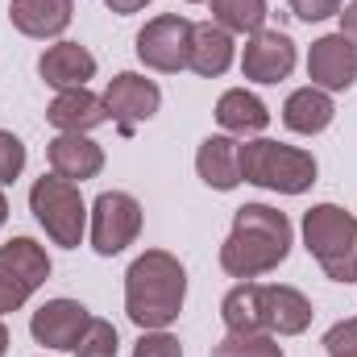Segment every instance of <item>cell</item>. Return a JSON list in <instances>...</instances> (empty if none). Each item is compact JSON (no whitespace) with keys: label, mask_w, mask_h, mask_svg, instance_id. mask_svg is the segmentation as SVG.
Masks as SVG:
<instances>
[{"label":"cell","mask_w":357,"mask_h":357,"mask_svg":"<svg viewBox=\"0 0 357 357\" xmlns=\"http://www.w3.org/2000/svg\"><path fill=\"white\" fill-rule=\"evenodd\" d=\"M187 50H191V21L178 13H162V17L146 21V29L137 33V59L150 71H162V75L183 71Z\"/></svg>","instance_id":"cell-8"},{"label":"cell","mask_w":357,"mask_h":357,"mask_svg":"<svg viewBox=\"0 0 357 357\" xmlns=\"http://www.w3.org/2000/svg\"><path fill=\"white\" fill-rule=\"evenodd\" d=\"M216 121L229 137H254L270 125V108L245 88H229L216 100Z\"/></svg>","instance_id":"cell-20"},{"label":"cell","mask_w":357,"mask_h":357,"mask_svg":"<svg viewBox=\"0 0 357 357\" xmlns=\"http://www.w3.org/2000/svg\"><path fill=\"white\" fill-rule=\"evenodd\" d=\"M46 121H50L59 133H91V129H100V125L112 121V116H108L104 96H96V91H88V88H71V91H59V96L50 100Z\"/></svg>","instance_id":"cell-14"},{"label":"cell","mask_w":357,"mask_h":357,"mask_svg":"<svg viewBox=\"0 0 357 357\" xmlns=\"http://www.w3.org/2000/svg\"><path fill=\"white\" fill-rule=\"evenodd\" d=\"M104 4H108L112 13H121V17H129V13H142V8H146L150 0H104Z\"/></svg>","instance_id":"cell-31"},{"label":"cell","mask_w":357,"mask_h":357,"mask_svg":"<svg viewBox=\"0 0 357 357\" xmlns=\"http://www.w3.org/2000/svg\"><path fill=\"white\" fill-rule=\"evenodd\" d=\"M333 116H337V104H333L328 91H320V88L291 91L287 104H282V125H287L291 133H303V137L324 133V129L333 125Z\"/></svg>","instance_id":"cell-21"},{"label":"cell","mask_w":357,"mask_h":357,"mask_svg":"<svg viewBox=\"0 0 357 357\" xmlns=\"http://www.w3.org/2000/svg\"><path fill=\"white\" fill-rule=\"evenodd\" d=\"M88 320H91V312L79 299H46V303L33 312L29 333H33V341L46 345V349H75V341H79V333L88 328Z\"/></svg>","instance_id":"cell-12"},{"label":"cell","mask_w":357,"mask_h":357,"mask_svg":"<svg viewBox=\"0 0 357 357\" xmlns=\"http://www.w3.org/2000/svg\"><path fill=\"white\" fill-rule=\"evenodd\" d=\"M324 354L328 357H357V316L328 328V337H324Z\"/></svg>","instance_id":"cell-28"},{"label":"cell","mask_w":357,"mask_h":357,"mask_svg":"<svg viewBox=\"0 0 357 357\" xmlns=\"http://www.w3.org/2000/svg\"><path fill=\"white\" fill-rule=\"evenodd\" d=\"M307 79L320 91H349L357 84V46L345 33L316 38L307 50Z\"/></svg>","instance_id":"cell-10"},{"label":"cell","mask_w":357,"mask_h":357,"mask_svg":"<svg viewBox=\"0 0 357 357\" xmlns=\"http://www.w3.org/2000/svg\"><path fill=\"white\" fill-rule=\"evenodd\" d=\"M29 212L46 229V237L63 250H75L88 233V204L79 195V183L59 178L54 171L29 187Z\"/></svg>","instance_id":"cell-5"},{"label":"cell","mask_w":357,"mask_h":357,"mask_svg":"<svg viewBox=\"0 0 357 357\" xmlns=\"http://www.w3.org/2000/svg\"><path fill=\"white\" fill-rule=\"evenodd\" d=\"M21 171H25V146L17 133L0 129V187H8Z\"/></svg>","instance_id":"cell-26"},{"label":"cell","mask_w":357,"mask_h":357,"mask_svg":"<svg viewBox=\"0 0 357 357\" xmlns=\"http://www.w3.org/2000/svg\"><path fill=\"white\" fill-rule=\"evenodd\" d=\"M291 4V13L299 17V21H328V17H337L341 13V0H287Z\"/></svg>","instance_id":"cell-29"},{"label":"cell","mask_w":357,"mask_h":357,"mask_svg":"<svg viewBox=\"0 0 357 357\" xmlns=\"http://www.w3.org/2000/svg\"><path fill=\"white\" fill-rule=\"evenodd\" d=\"M38 75L54 91L88 88V79L96 75V54L88 46H79V42H54L38 59Z\"/></svg>","instance_id":"cell-13"},{"label":"cell","mask_w":357,"mask_h":357,"mask_svg":"<svg viewBox=\"0 0 357 357\" xmlns=\"http://www.w3.org/2000/svg\"><path fill=\"white\" fill-rule=\"evenodd\" d=\"M50 278V254L33 237H13L0 245V316L17 312Z\"/></svg>","instance_id":"cell-6"},{"label":"cell","mask_w":357,"mask_h":357,"mask_svg":"<svg viewBox=\"0 0 357 357\" xmlns=\"http://www.w3.org/2000/svg\"><path fill=\"white\" fill-rule=\"evenodd\" d=\"M142 233V204L129 191H100L91 204V250L100 258H116L125 245H133Z\"/></svg>","instance_id":"cell-7"},{"label":"cell","mask_w":357,"mask_h":357,"mask_svg":"<svg viewBox=\"0 0 357 357\" xmlns=\"http://www.w3.org/2000/svg\"><path fill=\"white\" fill-rule=\"evenodd\" d=\"M8 21L25 38H59L71 25V0H13Z\"/></svg>","instance_id":"cell-19"},{"label":"cell","mask_w":357,"mask_h":357,"mask_svg":"<svg viewBox=\"0 0 357 357\" xmlns=\"http://www.w3.org/2000/svg\"><path fill=\"white\" fill-rule=\"evenodd\" d=\"M241 178L278 195H303L316 183V158L299 146L254 137L241 146Z\"/></svg>","instance_id":"cell-4"},{"label":"cell","mask_w":357,"mask_h":357,"mask_svg":"<svg viewBox=\"0 0 357 357\" xmlns=\"http://www.w3.org/2000/svg\"><path fill=\"white\" fill-rule=\"evenodd\" d=\"M225 328L229 333H266V312H262V282H237L225 303H220Z\"/></svg>","instance_id":"cell-22"},{"label":"cell","mask_w":357,"mask_h":357,"mask_svg":"<svg viewBox=\"0 0 357 357\" xmlns=\"http://www.w3.org/2000/svg\"><path fill=\"white\" fill-rule=\"evenodd\" d=\"M195 171L212 191H233L241 183V142H233L229 133L204 137L195 154Z\"/></svg>","instance_id":"cell-17"},{"label":"cell","mask_w":357,"mask_h":357,"mask_svg":"<svg viewBox=\"0 0 357 357\" xmlns=\"http://www.w3.org/2000/svg\"><path fill=\"white\" fill-rule=\"evenodd\" d=\"M212 357H282V345L270 333H229L212 345Z\"/></svg>","instance_id":"cell-24"},{"label":"cell","mask_w":357,"mask_h":357,"mask_svg":"<svg viewBox=\"0 0 357 357\" xmlns=\"http://www.w3.org/2000/svg\"><path fill=\"white\" fill-rule=\"evenodd\" d=\"M8 220V199H4V191H0V225Z\"/></svg>","instance_id":"cell-33"},{"label":"cell","mask_w":357,"mask_h":357,"mask_svg":"<svg viewBox=\"0 0 357 357\" xmlns=\"http://www.w3.org/2000/svg\"><path fill=\"white\" fill-rule=\"evenodd\" d=\"M133 357H183V345L167 328H154V333H142V341L133 345Z\"/></svg>","instance_id":"cell-27"},{"label":"cell","mask_w":357,"mask_h":357,"mask_svg":"<svg viewBox=\"0 0 357 357\" xmlns=\"http://www.w3.org/2000/svg\"><path fill=\"white\" fill-rule=\"evenodd\" d=\"M187 4H199V0H187Z\"/></svg>","instance_id":"cell-34"},{"label":"cell","mask_w":357,"mask_h":357,"mask_svg":"<svg viewBox=\"0 0 357 357\" xmlns=\"http://www.w3.org/2000/svg\"><path fill=\"white\" fill-rule=\"evenodd\" d=\"M121 349V341H116V328L108 324V320H100V316H91L88 328L79 333V341H75V357H116Z\"/></svg>","instance_id":"cell-25"},{"label":"cell","mask_w":357,"mask_h":357,"mask_svg":"<svg viewBox=\"0 0 357 357\" xmlns=\"http://www.w3.org/2000/svg\"><path fill=\"white\" fill-rule=\"evenodd\" d=\"M187 299V270L167 250H146L125 274V312L142 333L175 324Z\"/></svg>","instance_id":"cell-2"},{"label":"cell","mask_w":357,"mask_h":357,"mask_svg":"<svg viewBox=\"0 0 357 357\" xmlns=\"http://www.w3.org/2000/svg\"><path fill=\"white\" fill-rule=\"evenodd\" d=\"M104 104H108V116L121 125V133H133L142 121H150L162 108V88L137 71H121L116 79H108Z\"/></svg>","instance_id":"cell-9"},{"label":"cell","mask_w":357,"mask_h":357,"mask_svg":"<svg viewBox=\"0 0 357 357\" xmlns=\"http://www.w3.org/2000/svg\"><path fill=\"white\" fill-rule=\"evenodd\" d=\"M291 254V220L270 208V204H245L233 216V229L220 245V266L225 274L250 282L258 274H270L282 266Z\"/></svg>","instance_id":"cell-1"},{"label":"cell","mask_w":357,"mask_h":357,"mask_svg":"<svg viewBox=\"0 0 357 357\" xmlns=\"http://www.w3.org/2000/svg\"><path fill=\"white\" fill-rule=\"evenodd\" d=\"M303 245L333 282H357V220L337 204L303 212Z\"/></svg>","instance_id":"cell-3"},{"label":"cell","mask_w":357,"mask_h":357,"mask_svg":"<svg viewBox=\"0 0 357 357\" xmlns=\"http://www.w3.org/2000/svg\"><path fill=\"white\" fill-rule=\"evenodd\" d=\"M187 67L204 79H216L233 67V33L220 29L216 21H199L191 25V50H187Z\"/></svg>","instance_id":"cell-18"},{"label":"cell","mask_w":357,"mask_h":357,"mask_svg":"<svg viewBox=\"0 0 357 357\" xmlns=\"http://www.w3.org/2000/svg\"><path fill=\"white\" fill-rule=\"evenodd\" d=\"M46 158H50V171H54V175L71 178V183L96 178L104 171V150L91 142L88 133H59V137L46 146Z\"/></svg>","instance_id":"cell-15"},{"label":"cell","mask_w":357,"mask_h":357,"mask_svg":"<svg viewBox=\"0 0 357 357\" xmlns=\"http://www.w3.org/2000/svg\"><path fill=\"white\" fill-rule=\"evenodd\" d=\"M262 312H266V333L278 337H299L312 324V303L303 291L282 287V282H262Z\"/></svg>","instance_id":"cell-16"},{"label":"cell","mask_w":357,"mask_h":357,"mask_svg":"<svg viewBox=\"0 0 357 357\" xmlns=\"http://www.w3.org/2000/svg\"><path fill=\"white\" fill-rule=\"evenodd\" d=\"M8 354V328H4V324H0V357Z\"/></svg>","instance_id":"cell-32"},{"label":"cell","mask_w":357,"mask_h":357,"mask_svg":"<svg viewBox=\"0 0 357 357\" xmlns=\"http://www.w3.org/2000/svg\"><path fill=\"white\" fill-rule=\"evenodd\" d=\"M337 17H341V33H345V38L357 46V0H354V4H345Z\"/></svg>","instance_id":"cell-30"},{"label":"cell","mask_w":357,"mask_h":357,"mask_svg":"<svg viewBox=\"0 0 357 357\" xmlns=\"http://www.w3.org/2000/svg\"><path fill=\"white\" fill-rule=\"evenodd\" d=\"M295 71V42L282 29H258L245 42L241 54V75L254 84H278Z\"/></svg>","instance_id":"cell-11"},{"label":"cell","mask_w":357,"mask_h":357,"mask_svg":"<svg viewBox=\"0 0 357 357\" xmlns=\"http://www.w3.org/2000/svg\"><path fill=\"white\" fill-rule=\"evenodd\" d=\"M212 21L229 33L266 29V0H212Z\"/></svg>","instance_id":"cell-23"}]
</instances>
